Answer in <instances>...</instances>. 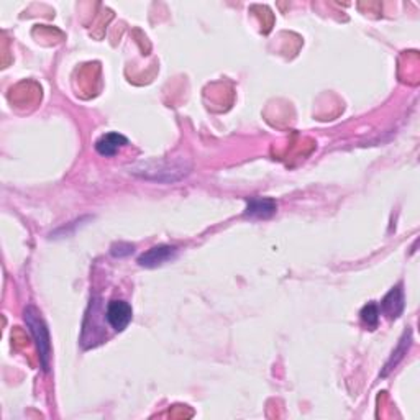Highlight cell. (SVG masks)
Wrapping results in <instances>:
<instances>
[{"label": "cell", "instance_id": "9", "mask_svg": "<svg viewBox=\"0 0 420 420\" xmlns=\"http://www.w3.org/2000/svg\"><path fill=\"white\" fill-rule=\"evenodd\" d=\"M379 307L374 304V302H371V304H368V306H365L363 307V310H361V320H363V323H365V326L368 327V328H371V330H373V328H376L378 327V322H379Z\"/></svg>", "mask_w": 420, "mask_h": 420}, {"label": "cell", "instance_id": "7", "mask_svg": "<svg viewBox=\"0 0 420 420\" xmlns=\"http://www.w3.org/2000/svg\"><path fill=\"white\" fill-rule=\"evenodd\" d=\"M127 145H128L127 137L120 135V133H107V135H102L97 141H95V151H97L101 156L110 158V156H115L123 148V146Z\"/></svg>", "mask_w": 420, "mask_h": 420}, {"label": "cell", "instance_id": "10", "mask_svg": "<svg viewBox=\"0 0 420 420\" xmlns=\"http://www.w3.org/2000/svg\"><path fill=\"white\" fill-rule=\"evenodd\" d=\"M133 248H135V246H133V245L123 243V241H120V243L112 245L110 253L114 254L115 258H123V257H128V254H132L133 253Z\"/></svg>", "mask_w": 420, "mask_h": 420}, {"label": "cell", "instance_id": "1", "mask_svg": "<svg viewBox=\"0 0 420 420\" xmlns=\"http://www.w3.org/2000/svg\"><path fill=\"white\" fill-rule=\"evenodd\" d=\"M190 161L188 158H168L141 161L130 168V172L141 179L156 181V183H176L190 172Z\"/></svg>", "mask_w": 420, "mask_h": 420}, {"label": "cell", "instance_id": "6", "mask_svg": "<svg viewBox=\"0 0 420 420\" xmlns=\"http://www.w3.org/2000/svg\"><path fill=\"white\" fill-rule=\"evenodd\" d=\"M278 210V203H276L272 199L268 197H254L250 199L248 203H246L245 215L250 219H258V220H265L270 219L276 214Z\"/></svg>", "mask_w": 420, "mask_h": 420}, {"label": "cell", "instance_id": "4", "mask_svg": "<svg viewBox=\"0 0 420 420\" xmlns=\"http://www.w3.org/2000/svg\"><path fill=\"white\" fill-rule=\"evenodd\" d=\"M177 257V248L171 245H158L143 253L138 258V265L143 268H158L164 263H170Z\"/></svg>", "mask_w": 420, "mask_h": 420}, {"label": "cell", "instance_id": "8", "mask_svg": "<svg viewBox=\"0 0 420 420\" xmlns=\"http://www.w3.org/2000/svg\"><path fill=\"white\" fill-rule=\"evenodd\" d=\"M409 346H410V330H407L404 333V337H402V339H401V343L396 348V352L392 353V358L389 359V363L386 365V370H384L383 376H386L389 373V371H391L392 368L396 366L402 358H404V354L407 353V350H409Z\"/></svg>", "mask_w": 420, "mask_h": 420}, {"label": "cell", "instance_id": "5", "mask_svg": "<svg viewBox=\"0 0 420 420\" xmlns=\"http://www.w3.org/2000/svg\"><path fill=\"white\" fill-rule=\"evenodd\" d=\"M404 291H402V286L399 284L386 294V297L381 302L379 312H383L389 320H396L404 312Z\"/></svg>", "mask_w": 420, "mask_h": 420}, {"label": "cell", "instance_id": "2", "mask_svg": "<svg viewBox=\"0 0 420 420\" xmlns=\"http://www.w3.org/2000/svg\"><path fill=\"white\" fill-rule=\"evenodd\" d=\"M23 320L27 323L30 333L33 335L34 343H37L38 357H40V363L43 371H50L51 365V339L50 330H48L45 320H43L40 310L34 306H28L23 312Z\"/></svg>", "mask_w": 420, "mask_h": 420}, {"label": "cell", "instance_id": "3", "mask_svg": "<svg viewBox=\"0 0 420 420\" xmlns=\"http://www.w3.org/2000/svg\"><path fill=\"white\" fill-rule=\"evenodd\" d=\"M133 310L132 306L125 301H112L107 306L106 310V319L109 322V326L114 328V332H123L128 327V323L132 322Z\"/></svg>", "mask_w": 420, "mask_h": 420}]
</instances>
